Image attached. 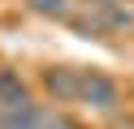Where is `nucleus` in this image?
Here are the masks:
<instances>
[{
  "instance_id": "f257e3e1",
  "label": "nucleus",
  "mask_w": 134,
  "mask_h": 129,
  "mask_svg": "<svg viewBox=\"0 0 134 129\" xmlns=\"http://www.w3.org/2000/svg\"><path fill=\"white\" fill-rule=\"evenodd\" d=\"M82 103H91V108H113L117 103V82L108 73H99V69H82V90H78Z\"/></svg>"
},
{
  "instance_id": "f03ea898",
  "label": "nucleus",
  "mask_w": 134,
  "mask_h": 129,
  "mask_svg": "<svg viewBox=\"0 0 134 129\" xmlns=\"http://www.w3.org/2000/svg\"><path fill=\"white\" fill-rule=\"evenodd\" d=\"M43 82H48V90L56 95V103H74L78 90H82V69H65V65L61 69H48Z\"/></svg>"
},
{
  "instance_id": "7ed1b4c3",
  "label": "nucleus",
  "mask_w": 134,
  "mask_h": 129,
  "mask_svg": "<svg viewBox=\"0 0 134 129\" xmlns=\"http://www.w3.org/2000/svg\"><path fill=\"white\" fill-rule=\"evenodd\" d=\"M30 103V90L13 69H0V108H26Z\"/></svg>"
},
{
  "instance_id": "20e7f679",
  "label": "nucleus",
  "mask_w": 134,
  "mask_h": 129,
  "mask_svg": "<svg viewBox=\"0 0 134 129\" xmlns=\"http://www.w3.org/2000/svg\"><path fill=\"white\" fill-rule=\"evenodd\" d=\"M35 13H43V17H69L74 13V4L69 0H26Z\"/></svg>"
},
{
  "instance_id": "39448f33",
  "label": "nucleus",
  "mask_w": 134,
  "mask_h": 129,
  "mask_svg": "<svg viewBox=\"0 0 134 129\" xmlns=\"http://www.w3.org/2000/svg\"><path fill=\"white\" fill-rule=\"evenodd\" d=\"M95 4H121V0H95Z\"/></svg>"
}]
</instances>
